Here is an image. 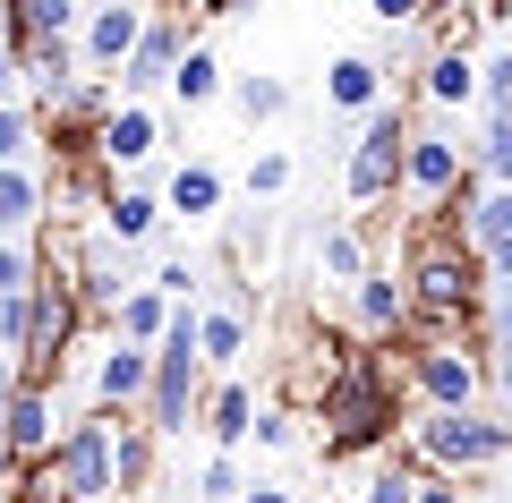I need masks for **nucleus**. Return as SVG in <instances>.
Segmentation results:
<instances>
[{"label":"nucleus","instance_id":"25","mask_svg":"<svg viewBox=\"0 0 512 503\" xmlns=\"http://www.w3.org/2000/svg\"><path fill=\"white\" fill-rule=\"evenodd\" d=\"M478 103H487V128H495V120H512V43L487 60V69H478Z\"/></svg>","mask_w":512,"mask_h":503},{"label":"nucleus","instance_id":"27","mask_svg":"<svg viewBox=\"0 0 512 503\" xmlns=\"http://www.w3.org/2000/svg\"><path fill=\"white\" fill-rule=\"evenodd\" d=\"M359 503H419V469H376Z\"/></svg>","mask_w":512,"mask_h":503},{"label":"nucleus","instance_id":"8","mask_svg":"<svg viewBox=\"0 0 512 503\" xmlns=\"http://www.w3.org/2000/svg\"><path fill=\"white\" fill-rule=\"evenodd\" d=\"M0 444H9V469H35L43 452L60 444V427H52V384H18V393H9V427H0Z\"/></svg>","mask_w":512,"mask_h":503},{"label":"nucleus","instance_id":"14","mask_svg":"<svg viewBox=\"0 0 512 503\" xmlns=\"http://www.w3.org/2000/svg\"><path fill=\"white\" fill-rule=\"evenodd\" d=\"M402 324H410V290L393 273H359V333L367 342H393Z\"/></svg>","mask_w":512,"mask_h":503},{"label":"nucleus","instance_id":"20","mask_svg":"<svg viewBox=\"0 0 512 503\" xmlns=\"http://www.w3.org/2000/svg\"><path fill=\"white\" fill-rule=\"evenodd\" d=\"M171 214H188V222H205V214H222V171L214 162H180V171H171Z\"/></svg>","mask_w":512,"mask_h":503},{"label":"nucleus","instance_id":"37","mask_svg":"<svg viewBox=\"0 0 512 503\" xmlns=\"http://www.w3.org/2000/svg\"><path fill=\"white\" fill-rule=\"evenodd\" d=\"M9 393H18V367H0V427H9ZM0 486H9V444H0Z\"/></svg>","mask_w":512,"mask_h":503},{"label":"nucleus","instance_id":"33","mask_svg":"<svg viewBox=\"0 0 512 503\" xmlns=\"http://www.w3.org/2000/svg\"><path fill=\"white\" fill-rule=\"evenodd\" d=\"M154 290H163V299H197V265H188V256H171V265L154 273Z\"/></svg>","mask_w":512,"mask_h":503},{"label":"nucleus","instance_id":"35","mask_svg":"<svg viewBox=\"0 0 512 503\" xmlns=\"http://www.w3.org/2000/svg\"><path fill=\"white\" fill-rule=\"evenodd\" d=\"M0 350H26V299H0Z\"/></svg>","mask_w":512,"mask_h":503},{"label":"nucleus","instance_id":"38","mask_svg":"<svg viewBox=\"0 0 512 503\" xmlns=\"http://www.w3.org/2000/svg\"><path fill=\"white\" fill-rule=\"evenodd\" d=\"M419 503H470V495H461L453 478H436V469H427V478H419Z\"/></svg>","mask_w":512,"mask_h":503},{"label":"nucleus","instance_id":"10","mask_svg":"<svg viewBox=\"0 0 512 503\" xmlns=\"http://www.w3.org/2000/svg\"><path fill=\"white\" fill-rule=\"evenodd\" d=\"M146 384H154V350H137V342H111L103 350V367H94V410H146Z\"/></svg>","mask_w":512,"mask_h":503},{"label":"nucleus","instance_id":"34","mask_svg":"<svg viewBox=\"0 0 512 503\" xmlns=\"http://www.w3.org/2000/svg\"><path fill=\"white\" fill-rule=\"evenodd\" d=\"M367 18L376 26H410V18H427V0H367Z\"/></svg>","mask_w":512,"mask_h":503},{"label":"nucleus","instance_id":"31","mask_svg":"<svg viewBox=\"0 0 512 503\" xmlns=\"http://www.w3.org/2000/svg\"><path fill=\"white\" fill-rule=\"evenodd\" d=\"M325 273H333V282H359V273H367V256H359V239H350V231L325 239Z\"/></svg>","mask_w":512,"mask_h":503},{"label":"nucleus","instance_id":"42","mask_svg":"<svg viewBox=\"0 0 512 503\" xmlns=\"http://www.w3.org/2000/svg\"><path fill=\"white\" fill-rule=\"evenodd\" d=\"M0 503H26V495H18V486H0Z\"/></svg>","mask_w":512,"mask_h":503},{"label":"nucleus","instance_id":"6","mask_svg":"<svg viewBox=\"0 0 512 503\" xmlns=\"http://www.w3.org/2000/svg\"><path fill=\"white\" fill-rule=\"evenodd\" d=\"M410 376H419V410H478V384H487L461 342H419Z\"/></svg>","mask_w":512,"mask_h":503},{"label":"nucleus","instance_id":"4","mask_svg":"<svg viewBox=\"0 0 512 503\" xmlns=\"http://www.w3.org/2000/svg\"><path fill=\"white\" fill-rule=\"evenodd\" d=\"M402 162H410V120L393 103H376L359 120V145H350V205H384L402 188Z\"/></svg>","mask_w":512,"mask_h":503},{"label":"nucleus","instance_id":"2","mask_svg":"<svg viewBox=\"0 0 512 503\" xmlns=\"http://www.w3.org/2000/svg\"><path fill=\"white\" fill-rule=\"evenodd\" d=\"M410 444L436 478H478L512 452V418H487V410H419L410 418Z\"/></svg>","mask_w":512,"mask_h":503},{"label":"nucleus","instance_id":"22","mask_svg":"<svg viewBox=\"0 0 512 503\" xmlns=\"http://www.w3.org/2000/svg\"><path fill=\"white\" fill-rule=\"evenodd\" d=\"M205 427H214V444H222V452H239V444H248V427H256L248 384H222V393L205 401Z\"/></svg>","mask_w":512,"mask_h":503},{"label":"nucleus","instance_id":"24","mask_svg":"<svg viewBox=\"0 0 512 503\" xmlns=\"http://www.w3.org/2000/svg\"><path fill=\"white\" fill-rule=\"evenodd\" d=\"M231 103H239V120H282L291 86H282V77H239V86H231Z\"/></svg>","mask_w":512,"mask_h":503},{"label":"nucleus","instance_id":"28","mask_svg":"<svg viewBox=\"0 0 512 503\" xmlns=\"http://www.w3.org/2000/svg\"><path fill=\"white\" fill-rule=\"evenodd\" d=\"M197 495H205V503H239V495H248V486H239V469H231V452H214V461H205Z\"/></svg>","mask_w":512,"mask_h":503},{"label":"nucleus","instance_id":"19","mask_svg":"<svg viewBox=\"0 0 512 503\" xmlns=\"http://www.w3.org/2000/svg\"><path fill=\"white\" fill-rule=\"evenodd\" d=\"M111 324H120V342H137V350H154V342H163V324H171V299H163V290H128V299L120 307H111Z\"/></svg>","mask_w":512,"mask_h":503},{"label":"nucleus","instance_id":"18","mask_svg":"<svg viewBox=\"0 0 512 503\" xmlns=\"http://www.w3.org/2000/svg\"><path fill=\"white\" fill-rule=\"evenodd\" d=\"M427 103H478V60L461 52V43H436V52H427Z\"/></svg>","mask_w":512,"mask_h":503},{"label":"nucleus","instance_id":"32","mask_svg":"<svg viewBox=\"0 0 512 503\" xmlns=\"http://www.w3.org/2000/svg\"><path fill=\"white\" fill-rule=\"evenodd\" d=\"M478 162L495 171V188H512V120H495V128H487V145H478Z\"/></svg>","mask_w":512,"mask_h":503},{"label":"nucleus","instance_id":"5","mask_svg":"<svg viewBox=\"0 0 512 503\" xmlns=\"http://www.w3.org/2000/svg\"><path fill=\"white\" fill-rule=\"evenodd\" d=\"M137 35H146V9H137V0L86 9V26H77V69L86 77H120V60L137 52Z\"/></svg>","mask_w":512,"mask_h":503},{"label":"nucleus","instance_id":"21","mask_svg":"<svg viewBox=\"0 0 512 503\" xmlns=\"http://www.w3.org/2000/svg\"><path fill=\"white\" fill-rule=\"evenodd\" d=\"M154 222H163V197H146V188H128V197H103V239H111V248H137Z\"/></svg>","mask_w":512,"mask_h":503},{"label":"nucleus","instance_id":"9","mask_svg":"<svg viewBox=\"0 0 512 503\" xmlns=\"http://www.w3.org/2000/svg\"><path fill=\"white\" fill-rule=\"evenodd\" d=\"M154 145H163V120H154V103H111L103 111V128H94V162H111V171H120V162H146Z\"/></svg>","mask_w":512,"mask_h":503},{"label":"nucleus","instance_id":"39","mask_svg":"<svg viewBox=\"0 0 512 503\" xmlns=\"http://www.w3.org/2000/svg\"><path fill=\"white\" fill-rule=\"evenodd\" d=\"M18 94V52H9V35H0V103Z\"/></svg>","mask_w":512,"mask_h":503},{"label":"nucleus","instance_id":"15","mask_svg":"<svg viewBox=\"0 0 512 503\" xmlns=\"http://www.w3.org/2000/svg\"><path fill=\"white\" fill-rule=\"evenodd\" d=\"M43 222V180L26 162H0V239H26Z\"/></svg>","mask_w":512,"mask_h":503},{"label":"nucleus","instance_id":"11","mask_svg":"<svg viewBox=\"0 0 512 503\" xmlns=\"http://www.w3.org/2000/svg\"><path fill=\"white\" fill-rule=\"evenodd\" d=\"M461 180H470V171H461V145H453V137H410V162H402V188H410V197L427 205V214H436V205L453 197Z\"/></svg>","mask_w":512,"mask_h":503},{"label":"nucleus","instance_id":"17","mask_svg":"<svg viewBox=\"0 0 512 503\" xmlns=\"http://www.w3.org/2000/svg\"><path fill=\"white\" fill-rule=\"evenodd\" d=\"M111 478H120V495H146L154 486V427L137 418V427H111Z\"/></svg>","mask_w":512,"mask_h":503},{"label":"nucleus","instance_id":"23","mask_svg":"<svg viewBox=\"0 0 512 503\" xmlns=\"http://www.w3.org/2000/svg\"><path fill=\"white\" fill-rule=\"evenodd\" d=\"M171 94H180V111L214 103V94H222V60L205 52V43H188V52H180V69H171Z\"/></svg>","mask_w":512,"mask_h":503},{"label":"nucleus","instance_id":"7","mask_svg":"<svg viewBox=\"0 0 512 503\" xmlns=\"http://www.w3.org/2000/svg\"><path fill=\"white\" fill-rule=\"evenodd\" d=\"M180 52H188V18L171 9V18H146V35H137V52L120 60V94L128 103H146L154 86H171V69H180Z\"/></svg>","mask_w":512,"mask_h":503},{"label":"nucleus","instance_id":"36","mask_svg":"<svg viewBox=\"0 0 512 503\" xmlns=\"http://www.w3.org/2000/svg\"><path fill=\"white\" fill-rule=\"evenodd\" d=\"M248 435H256V444H274V452H282V444H291V418H274V410H256V427H248Z\"/></svg>","mask_w":512,"mask_h":503},{"label":"nucleus","instance_id":"29","mask_svg":"<svg viewBox=\"0 0 512 503\" xmlns=\"http://www.w3.org/2000/svg\"><path fill=\"white\" fill-rule=\"evenodd\" d=\"M291 188V154H256L248 162V197H282Z\"/></svg>","mask_w":512,"mask_h":503},{"label":"nucleus","instance_id":"3","mask_svg":"<svg viewBox=\"0 0 512 503\" xmlns=\"http://www.w3.org/2000/svg\"><path fill=\"white\" fill-rule=\"evenodd\" d=\"M77 324H86L77 282H69V273H35V290H26V350L9 359L18 384H60V359H69Z\"/></svg>","mask_w":512,"mask_h":503},{"label":"nucleus","instance_id":"30","mask_svg":"<svg viewBox=\"0 0 512 503\" xmlns=\"http://www.w3.org/2000/svg\"><path fill=\"white\" fill-rule=\"evenodd\" d=\"M26 145H35V120L18 103H0V162H26Z\"/></svg>","mask_w":512,"mask_h":503},{"label":"nucleus","instance_id":"16","mask_svg":"<svg viewBox=\"0 0 512 503\" xmlns=\"http://www.w3.org/2000/svg\"><path fill=\"white\" fill-rule=\"evenodd\" d=\"M325 103H342V111H376V103H384V69H376L367 52H342V60L325 69Z\"/></svg>","mask_w":512,"mask_h":503},{"label":"nucleus","instance_id":"40","mask_svg":"<svg viewBox=\"0 0 512 503\" xmlns=\"http://www.w3.org/2000/svg\"><path fill=\"white\" fill-rule=\"evenodd\" d=\"M239 503H291V495H282V486H248Z\"/></svg>","mask_w":512,"mask_h":503},{"label":"nucleus","instance_id":"12","mask_svg":"<svg viewBox=\"0 0 512 503\" xmlns=\"http://www.w3.org/2000/svg\"><path fill=\"white\" fill-rule=\"evenodd\" d=\"M86 26V9L77 0H9V52H26V43H60V35H77Z\"/></svg>","mask_w":512,"mask_h":503},{"label":"nucleus","instance_id":"26","mask_svg":"<svg viewBox=\"0 0 512 503\" xmlns=\"http://www.w3.org/2000/svg\"><path fill=\"white\" fill-rule=\"evenodd\" d=\"M35 248H26V239H0V299H26V290H35Z\"/></svg>","mask_w":512,"mask_h":503},{"label":"nucleus","instance_id":"1","mask_svg":"<svg viewBox=\"0 0 512 503\" xmlns=\"http://www.w3.org/2000/svg\"><path fill=\"white\" fill-rule=\"evenodd\" d=\"M393 435V376H384V359H342L325 376V452H367Z\"/></svg>","mask_w":512,"mask_h":503},{"label":"nucleus","instance_id":"43","mask_svg":"<svg viewBox=\"0 0 512 503\" xmlns=\"http://www.w3.org/2000/svg\"><path fill=\"white\" fill-rule=\"evenodd\" d=\"M43 503H69V495H43Z\"/></svg>","mask_w":512,"mask_h":503},{"label":"nucleus","instance_id":"41","mask_svg":"<svg viewBox=\"0 0 512 503\" xmlns=\"http://www.w3.org/2000/svg\"><path fill=\"white\" fill-rule=\"evenodd\" d=\"M495 384H504V401H512V359H504V367H495Z\"/></svg>","mask_w":512,"mask_h":503},{"label":"nucleus","instance_id":"13","mask_svg":"<svg viewBox=\"0 0 512 503\" xmlns=\"http://www.w3.org/2000/svg\"><path fill=\"white\" fill-rule=\"evenodd\" d=\"M239 350H248V282H231L222 290V307L197 324V359H214V367H231Z\"/></svg>","mask_w":512,"mask_h":503}]
</instances>
